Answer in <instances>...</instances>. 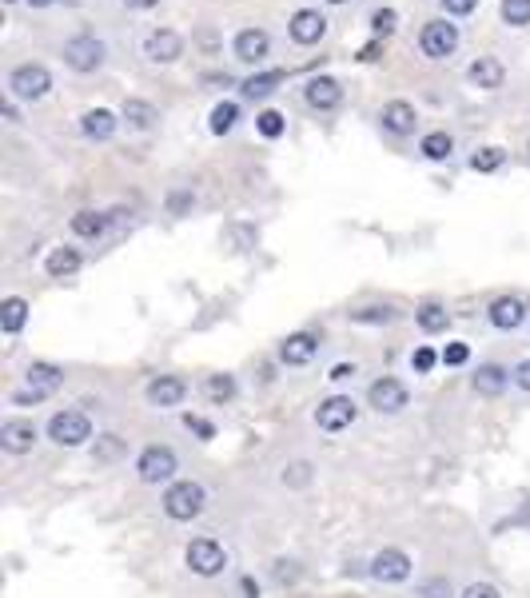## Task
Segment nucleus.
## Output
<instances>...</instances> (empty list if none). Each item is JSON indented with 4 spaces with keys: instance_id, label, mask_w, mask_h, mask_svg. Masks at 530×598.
Returning a JSON list of instances; mask_svg holds the SVG:
<instances>
[{
    "instance_id": "obj_1",
    "label": "nucleus",
    "mask_w": 530,
    "mask_h": 598,
    "mask_svg": "<svg viewBox=\"0 0 530 598\" xmlns=\"http://www.w3.org/2000/svg\"><path fill=\"white\" fill-rule=\"evenodd\" d=\"M160 502H164V515L172 523H192V519H200L208 511V491L195 478H176V483L164 486V499Z\"/></svg>"
},
{
    "instance_id": "obj_2",
    "label": "nucleus",
    "mask_w": 530,
    "mask_h": 598,
    "mask_svg": "<svg viewBox=\"0 0 530 598\" xmlns=\"http://www.w3.org/2000/svg\"><path fill=\"white\" fill-rule=\"evenodd\" d=\"M8 96L12 100H29V104H37V100H45L48 92H53V72H48L45 64H16L12 72H8L4 80Z\"/></svg>"
},
{
    "instance_id": "obj_3",
    "label": "nucleus",
    "mask_w": 530,
    "mask_h": 598,
    "mask_svg": "<svg viewBox=\"0 0 530 598\" xmlns=\"http://www.w3.org/2000/svg\"><path fill=\"white\" fill-rule=\"evenodd\" d=\"M176 471H179V459L172 447L164 443H152L136 455V478L148 486H160V483H176Z\"/></svg>"
},
{
    "instance_id": "obj_4",
    "label": "nucleus",
    "mask_w": 530,
    "mask_h": 598,
    "mask_svg": "<svg viewBox=\"0 0 530 598\" xmlns=\"http://www.w3.org/2000/svg\"><path fill=\"white\" fill-rule=\"evenodd\" d=\"M60 56H64V64L72 68V72L88 76V72H100L108 60V45L100 37H92V32H80V37L64 40V48H60Z\"/></svg>"
},
{
    "instance_id": "obj_5",
    "label": "nucleus",
    "mask_w": 530,
    "mask_h": 598,
    "mask_svg": "<svg viewBox=\"0 0 530 598\" xmlns=\"http://www.w3.org/2000/svg\"><path fill=\"white\" fill-rule=\"evenodd\" d=\"M184 562H187V570H192V575L216 578V575H224V567H228V551H224V543H219V538L200 535V538H192V543H187Z\"/></svg>"
},
{
    "instance_id": "obj_6",
    "label": "nucleus",
    "mask_w": 530,
    "mask_h": 598,
    "mask_svg": "<svg viewBox=\"0 0 530 598\" xmlns=\"http://www.w3.org/2000/svg\"><path fill=\"white\" fill-rule=\"evenodd\" d=\"M48 439L56 443V447H84V443L92 439V419L84 411H56L53 419H48Z\"/></svg>"
},
{
    "instance_id": "obj_7",
    "label": "nucleus",
    "mask_w": 530,
    "mask_h": 598,
    "mask_svg": "<svg viewBox=\"0 0 530 598\" xmlns=\"http://www.w3.org/2000/svg\"><path fill=\"white\" fill-rule=\"evenodd\" d=\"M418 48H423L426 60H447L459 48V24H451L447 16L426 21L423 32H418Z\"/></svg>"
},
{
    "instance_id": "obj_8",
    "label": "nucleus",
    "mask_w": 530,
    "mask_h": 598,
    "mask_svg": "<svg viewBox=\"0 0 530 598\" xmlns=\"http://www.w3.org/2000/svg\"><path fill=\"white\" fill-rule=\"evenodd\" d=\"M355 419H359V403L352 395H327V399H319V407H315V427L327 431V435L347 431Z\"/></svg>"
},
{
    "instance_id": "obj_9",
    "label": "nucleus",
    "mask_w": 530,
    "mask_h": 598,
    "mask_svg": "<svg viewBox=\"0 0 530 598\" xmlns=\"http://www.w3.org/2000/svg\"><path fill=\"white\" fill-rule=\"evenodd\" d=\"M411 570H415L411 554L399 551V546H383V551L367 562V575H371L375 583H407Z\"/></svg>"
},
{
    "instance_id": "obj_10",
    "label": "nucleus",
    "mask_w": 530,
    "mask_h": 598,
    "mask_svg": "<svg viewBox=\"0 0 530 598\" xmlns=\"http://www.w3.org/2000/svg\"><path fill=\"white\" fill-rule=\"evenodd\" d=\"M407 403H411L407 383L391 379V375H383V379H375L371 387H367V407H375L379 415H399Z\"/></svg>"
},
{
    "instance_id": "obj_11",
    "label": "nucleus",
    "mask_w": 530,
    "mask_h": 598,
    "mask_svg": "<svg viewBox=\"0 0 530 598\" xmlns=\"http://www.w3.org/2000/svg\"><path fill=\"white\" fill-rule=\"evenodd\" d=\"M303 100L315 112H335V108L344 104V84H339L335 76H311V80L303 84Z\"/></svg>"
},
{
    "instance_id": "obj_12",
    "label": "nucleus",
    "mask_w": 530,
    "mask_h": 598,
    "mask_svg": "<svg viewBox=\"0 0 530 598\" xmlns=\"http://www.w3.org/2000/svg\"><path fill=\"white\" fill-rule=\"evenodd\" d=\"M40 431L32 419H8L4 427H0V451L4 455H29L32 447H37Z\"/></svg>"
},
{
    "instance_id": "obj_13",
    "label": "nucleus",
    "mask_w": 530,
    "mask_h": 598,
    "mask_svg": "<svg viewBox=\"0 0 530 598\" xmlns=\"http://www.w3.org/2000/svg\"><path fill=\"white\" fill-rule=\"evenodd\" d=\"M144 56H148L152 64H176V60L184 56V37L172 29H152L148 37H144Z\"/></svg>"
},
{
    "instance_id": "obj_14",
    "label": "nucleus",
    "mask_w": 530,
    "mask_h": 598,
    "mask_svg": "<svg viewBox=\"0 0 530 598\" xmlns=\"http://www.w3.org/2000/svg\"><path fill=\"white\" fill-rule=\"evenodd\" d=\"M144 399H148L152 407H160V411H168V407H179L187 399V383L179 379V375H156V379H148V387H144Z\"/></svg>"
},
{
    "instance_id": "obj_15",
    "label": "nucleus",
    "mask_w": 530,
    "mask_h": 598,
    "mask_svg": "<svg viewBox=\"0 0 530 598\" xmlns=\"http://www.w3.org/2000/svg\"><path fill=\"white\" fill-rule=\"evenodd\" d=\"M287 32H292L295 45H319L323 37H327V16L319 12V8H299V12L287 21Z\"/></svg>"
},
{
    "instance_id": "obj_16",
    "label": "nucleus",
    "mask_w": 530,
    "mask_h": 598,
    "mask_svg": "<svg viewBox=\"0 0 530 598\" xmlns=\"http://www.w3.org/2000/svg\"><path fill=\"white\" fill-rule=\"evenodd\" d=\"M315 355H319V336H315V331H292V336L279 344V359H284L287 367H307Z\"/></svg>"
},
{
    "instance_id": "obj_17",
    "label": "nucleus",
    "mask_w": 530,
    "mask_h": 598,
    "mask_svg": "<svg viewBox=\"0 0 530 598\" xmlns=\"http://www.w3.org/2000/svg\"><path fill=\"white\" fill-rule=\"evenodd\" d=\"M379 124L387 128L391 136H411L418 128V112H415V104H407V100H387V104L379 108Z\"/></svg>"
},
{
    "instance_id": "obj_18",
    "label": "nucleus",
    "mask_w": 530,
    "mask_h": 598,
    "mask_svg": "<svg viewBox=\"0 0 530 598\" xmlns=\"http://www.w3.org/2000/svg\"><path fill=\"white\" fill-rule=\"evenodd\" d=\"M486 320H491L499 331H518L526 323V303L518 295H499L491 303V311H486Z\"/></svg>"
},
{
    "instance_id": "obj_19",
    "label": "nucleus",
    "mask_w": 530,
    "mask_h": 598,
    "mask_svg": "<svg viewBox=\"0 0 530 598\" xmlns=\"http://www.w3.org/2000/svg\"><path fill=\"white\" fill-rule=\"evenodd\" d=\"M232 48H236V60H239V64H260V60L271 53V37H268L263 29H239Z\"/></svg>"
},
{
    "instance_id": "obj_20",
    "label": "nucleus",
    "mask_w": 530,
    "mask_h": 598,
    "mask_svg": "<svg viewBox=\"0 0 530 598\" xmlns=\"http://www.w3.org/2000/svg\"><path fill=\"white\" fill-rule=\"evenodd\" d=\"M116 128H120V120H116V112H108V108H88V112L80 116V136H84V140L104 144V140H112V136H116Z\"/></svg>"
},
{
    "instance_id": "obj_21",
    "label": "nucleus",
    "mask_w": 530,
    "mask_h": 598,
    "mask_svg": "<svg viewBox=\"0 0 530 598\" xmlns=\"http://www.w3.org/2000/svg\"><path fill=\"white\" fill-rule=\"evenodd\" d=\"M467 80L483 92H494V88H502V80H507V68H502L494 56H478V60H471V68H467Z\"/></svg>"
},
{
    "instance_id": "obj_22",
    "label": "nucleus",
    "mask_w": 530,
    "mask_h": 598,
    "mask_svg": "<svg viewBox=\"0 0 530 598\" xmlns=\"http://www.w3.org/2000/svg\"><path fill=\"white\" fill-rule=\"evenodd\" d=\"M510 383H515V379H510V371H507V367H502V363H483V367H478V371H475L471 387L478 391V395L494 399V395H502V391H507Z\"/></svg>"
},
{
    "instance_id": "obj_23",
    "label": "nucleus",
    "mask_w": 530,
    "mask_h": 598,
    "mask_svg": "<svg viewBox=\"0 0 530 598\" xmlns=\"http://www.w3.org/2000/svg\"><path fill=\"white\" fill-rule=\"evenodd\" d=\"M120 120H124L128 128H136V132H148V128L160 120V112H156V104H152V100L128 96L124 104H120Z\"/></svg>"
},
{
    "instance_id": "obj_24",
    "label": "nucleus",
    "mask_w": 530,
    "mask_h": 598,
    "mask_svg": "<svg viewBox=\"0 0 530 598\" xmlns=\"http://www.w3.org/2000/svg\"><path fill=\"white\" fill-rule=\"evenodd\" d=\"M80 263L84 260L76 247H53L45 260V271H48V279H72L76 271H80Z\"/></svg>"
},
{
    "instance_id": "obj_25",
    "label": "nucleus",
    "mask_w": 530,
    "mask_h": 598,
    "mask_svg": "<svg viewBox=\"0 0 530 598\" xmlns=\"http://www.w3.org/2000/svg\"><path fill=\"white\" fill-rule=\"evenodd\" d=\"M284 80H287V76L279 72V68H271V72H255V76H247V80L239 84V92H244V100H268Z\"/></svg>"
},
{
    "instance_id": "obj_26",
    "label": "nucleus",
    "mask_w": 530,
    "mask_h": 598,
    "mask_svg": "<svg viewBox=\"0 0 530 598\" xmlns=\"http://www.w3.org/2000/svg\"><path fill=\"white\" fill-rule=\"evenodd\" d=\"M24 323H29V299L8 295L4 303H0V331H4V336H21Z\"/></svg>"
},
{
    "instance_id": "obj_27",
    "label": "nucleus",
    "mask_w": 530,
    "mask_h": 598,
    "mask_svg": "<svg viewBox=\"0 0 530 598\" xmlns=\"http://www.w3.org/2000/svg\"><path fill=\"white\" fill-rule=\"evenodd\" d=\"M24 383H29V387H37V391H45V395H53L60 383H64V367L45 363V359H40V363H32L29 371H24Z\"/></svg>"
},
{
    "instance_id": "obj_28",
    "label": "nucleus",
    "mask_w": 530,
    "mask_h": 598,
    "mask_svg": "<svg viewBox=\"0 0 530 598\" xmlns=\"http://www.w3.org/2000/svg\"><path fill=\"white\" fill-rule=\"evenodd\" d=\"M415 323H418V331H426V336H443V331L451 328V311L443 303H423L415 311Z\"/></svg>"
},
{
    "instance_id": "obj_29",
    "label": "nucleus",
    "mask_w": 530,
    "mask_h": 598,
    "mask_svg": "<svg viewBox=\"0 0 530 598\" xmlns=\"http://www.w3.org/2000/svg\"><path fill=\"white\" fill-rule=\"evenodd\" d=\"M124 455H128V447L120 435H96V443H92V463L96 467H112Z\"/></svg>"
},
{
    "instance_id": "obj_30",
    "label": "nucleus",
    "mask_w": 530,
    "mask_h": 598,
    "mask_svg": "<svg viewBox=\"0 0 530 598\" xmlns=\"http://www.w3.org/2000/svg\"><path fill=\"white\" fill-rule=\"evenodd\" d=\"M104 232H108V216H104V212L84 208V212H76V216H72V236H80V239H100Z\"/></svg>"
},
{
    "instance_id": "obj_31",
    "label": "nucleus",
    "mask_w": 530,
    "mask_h": 598,
    "mask_svg": "<svg viewBox=\"0 0 530 598\" xmlns=\"http://www.w3.org/2000/svg\"><path fill=\"white\" fill-rule=\"evenodd\" d=\"M418 152H423L426 160H451V152H455V140H451V132H426L423 140H418Z\"/></svg>"
},
{
    "instance_id": "obj_32",
    "label": "nucleus",
    "mask_w": 530,
    "mask_h": 598,
    "mask_svg": "<svg viewBox=\"0 0 530 598\" xmlns=\"http://www.w3.org/2000/svg\"><path fill=\"white\" fill-rule=\"evenodd\" d=\"M236 124H239V104H232V100H219V104L211 108V116H208L211 136H228Z\"/></svg>"
},
{
    "instance_id": "obj_33",
    "label": "nucleus",
    "mask_w": 530,
    "mask_h": 598,
    "mask_svg": "<svg viewBox=\"0 0 530 598\" xmlns=\"http://www.w3.org/2000/svg\"><path fill=\"white\" fill-rule=\"evenodd\" d=\"M236 391H239V387H236V379H232V375H208V379H203V395H208L216 407L232 403V399H236Z\"/></svg>"
},
{
    "instance_id": "obj_34",
    "label": "nucleus",
    "mask_w": 530,
    "mask_h": 598,
    "mask_svg": "<svg viewBox=\"0 0 530 598\" xmlns=\"http://www.w3.org/2000/svg\"><path fill=\"white\" fill-rule=\"evenodd\" d=\"M399 311L387 303H375V307H359V311H352V323H363V328H379V323H395Z\"/></svg>"
},
{
    "instance_id": "obj_35",
    "label": "nucleus",
    "mask_w": 530,
    "mask_h": 598,
    "mask_svg": "<svg viewBox=\"0 0 530 598\" xmlns=\"http://www.w3.org/2000/svg\"><path fill=\"white\" fill-rule=\"evenodd\" d=\"M499 16H502L507 29H526V24H530V0H502Z\"/></svg>"
},
{
    "instance_id": "obj_36",
    "label": "nucleus",
    "mask_w": 530,
    "mask_h": 598,
    "mask_svg": "<svg viewBox=\"0 0 530 598\" xmlns=\"http://www.w3.org/2000/svg\"><path fill=\"white\" fill-rule=\"evenodd\" d=\"M502 164H507V152L494 148V144H491V148H478L475 156H471V168H475V172H499Z\"/></svg>"
},
{
    "instance_id": "obj_37",
    "label": "nucleus",
    "mask_w": 530,
    "mask_h": 598,
    "mask_svg": "<svg viewBox=\"0 0 530 598\" xmlns=\"http://www.w3.org/2000/svg\"><path fill=\"white\" fill-rule=\"evenodd\" d=\"M255 128H260V136H268V140H279L287 120H284V112H276V108H263V112L255 116Z\"/></svg>"
},
{
    "instance_id": "obj_38",
    "label": "nucleus",
    "mask_w": 530,
    "mask_h": 598,
    "mask_svg": "<svg viewBox=\"0 0 530 598\" xmlns=\"http://www.w3.org/2000/svg\"><path fill=\"white\" fill-rule=\"evenodd\" d=\"M395 24H399V12H395V8H375V12H371V32H375V40L391 37V32H395Z\"/></svg>"
},
{
    "instance_id": "obj_39",
    "label": "nucleus",
    "mask_w": 530,
    "mask_h": 598,
    "mask_svg": "<svg viewBox=\"0 0 530 598\" xmlns=\"http://www.w3.org/2000/svg\"><path fill=\"white\" fill-rule=\"evenodd\" d=\"M435 363H443V355L435 352V347H415L411 352V371L415 375H431Z\"/></svg>"
},
{
    "instance_id": "obj_40",
    "label": "nucleus",
    "mask_w": 530,
    "mask_h": 598,
    "mask_svg": "<svg viewBox=\"0 0 530 598\" xmlns=\"http://www.w3.org/2000/svg\"><path fill=\"white\" fill-rule=\"evenodd\" d=\"M311 483V463H292V467H284V486H307Z\"/></svg>"
},
{
    "instance_id": "obj_41",
    "label": "nucleus",
    "mask_w": 530,
    "mask_h": 598,
    "mask_svg": "<svg viewBox=\"0 0 530 598\" xmlns=\"http://www.w3.org/2000/svg\"><path fill=\"white\" fill-rule=\"evenodd\" d=\"M439 355H443V363H447V367H463L467 359H471V347H467V344H447Z\"/></svg>"
},
{
    "instance_id": "obj_42",
    "label": "nucleus",
    "mask_w": 530,
    "mask_h": 598,
    "mask_svg": "<svg viewBox=\"0 0 530 598\" xmlns=\"http://www.w3.org/2000/svg\"><path fill=\"white\" fill-rule=\"evenodd\" d=\"M455 591H451L447 578H426L423 586H418V598H451Z\"/></svg>"
},
{
    "instance_id": "obj_43",
    "label": "nucleus",
    "mask_w": 530,
    "mask_h": 598,
    "mask_svg": "<svg viewBox=\"0 0 530 598\" xmlns=\"http://www.w3.org/2000/svg\"><path fill=\"white\" fill-rule=\"evenodd\" d=\"M459 598H502V591L494 583H467Z\"/></svg>"
},
{
    "instance_id": "obj_44",
    "label": "nucleus",
    "mask_w": 530,
    "mask_h": 598,
    "mask_svg": "<svg viewBox=\"0 0 530 598\" xmlns=\"http://www.w3.org/2000/svg\"><path fill=\"white\" fill-rule=\"evenodd\" d=\"M184 427H187V431H195L200 439H216V427H211L208 419H200V415H184Z\"/></svg>"
},
{
    "instance_id": "obj_45",
    "label": "nucleus",
    "mask_w": 530,
    "mask_h": 598,
    "mask_svg": "<svg viewBox=\"0 0 530 598\" xmlns=\"http://www.w3.org/2000/svg\"><path fill=\"white\" fill-rule=\"evenodd\" d=\"M439 4H443L447 16H471L478 8V0H439Z\"/></svg>"
},
{
    "instance_id": "obj_46",
    "label": "nucleus",
    "mask_w": 530,
    "mask_h": 598,
    "mask_svg": "<svg viewBox=\"0 0 530 598\" xmlns=\"http://www.w3.org/2000/svg\"><path fill=\"white\" fill-rule=\"evenodd\" d=\"M355 375H359L355 363H335V367L327 371V379H331V383H347V379H355Z\"/></svg>"
},
{
    "instance_id": "obj_47",
    "label": "nucleus",
    "mask_w": 530,
    "mask_h": 598,
    "mask_svg": "<svg viewBox=\"0 0 530 598\" xmlns=\"http://www.w3.org/2000/svg\"><path fill=\"white\" fill-rule=\"evenodd\" d=\"M510 379H515V387H518V391H530V359H523V363H515Z\"/></svg>"
},
{
    "instance_id": "obj_48",
    "label": "nucleus",
    "mask_w": 530,
    "mask_h": 598,
    "mask_svg": "<svg viewBox=\"0 0 530 598\" xmlns=\"http://www.w3.org/2000/svg\"><path fill=\"white\" fill-rule=\"evenodd\" d=\"M192 203H195V195H192V192H172V195H168V208H172L176 216H179V212H187Z\"/></svg>"
},
{
    "instance_id": "obj_49",
    "label": "nucleus",
    "mask_w": 530,
    "mask_h": 598,
    "mask_svg": "<svg viewBox=\"0 0 530 598\" xmlns=\"http://www.w3.org/2000/svg\"><path fill=\"white\" fill-rule=\"evenodd\" d=\"M276 578H279V583H295V578H299V567H295V562H287V559H279V562H276Z\"/></svg>"
},
{
    "instance_id": "obj_50",
    "label": "nucleus",
    "mask_w": 530,
    "mask_h": 598,
    "mask_svg": "<svg viewBox=\"0 0 530 598\" xmlns=\"http://www.w3.org/2000/svg\"><path fill=\"white\" fill-rule=\"evenodd\" d=\"M120 4H124L128 12H152V8H156L160 0H120Z\"/></svg>"
},
{
    "instance_id": "obj_51",
    "label": "nucleus",
    "mask_w": 530,
    "mask_h": 598,
    "mask_svg": "<svg viewBox=\"0 0 530 598\" xmlns=\"http://www.w3.org/2000/svg\"><path fill=\"white\" fill-rule=\"evenodd\" d=\"M4 120L8 124H21V108H16V100L4 92Z\"/></svg>"
},
{
    "instance_id": "obj_52",
    "label": "nucleus",
    "mask_w": 530,
    "mask_h": 598,
    "mask_svg": "<svg viewBox=\"0 0 530 598\" xmlns=\"http://www.w3.org/2000/svg\"><path fill=\"white\" fill-rule=\"evenodd\" d=\"M239 591H244V598H260V586H255V578H239Z\"/></svg>"
},
{
    "instance_id": "obj_53",
    "label": "nucleus",
    "mask_w": 530,
    "mask_h": 598,
    "mask_svg": "<svg viewBox=\"0 0 530 598\" xmlns=\"http://www.w3.org/2000/svg\"><path fill=\"white\" fill-rule=\"evenodd\" d=\"M379 48H383V40H371V45L359 53V60H375V56H379Z\"/></svg>"
},
{
    "instance_id": "obj_54",
    "label": "nucleus",
    "mask_w": 530,
    "mask_h": 598,
    "mask_svg": "<svg viewBox=\"0 0 530 598\" xmlns=\"http://www.w3.org/2000/svg\"><path fill=\"white\" fill-rule=\"evenodd\" d=\"M29 4H32V8H48V4H53V0H29Z\"/></svg>"
},
{
    "instance_id": "obj_55",
    "label": "nucleus",
    "mask_w": 530,
    "mask_h": 598,
    "mask_svg": "<svg viewBox=\"0 0 530 598\" xmlns=\"http://www.w3.org/2000/svg\"><path fill=\"white\" fill-rule=\"evenodd\" d=\"M327 4H352V0H327Z\"/></svg>"
},
{
    "instance_id": "obj_56",
    "label": "nucleus",
    "mask_w": 530,
    "mask_h": 598,
    "mask_svg": "<svg viewBox=\"0 0 530 598\" xmlns=\"http://www.w3.org/2000/svg\"><path fill=\"white\" fill-rule=\"evenodd\" d=\"M4 4H12V0H4Z\"/></svg>"
}]
</instances>
